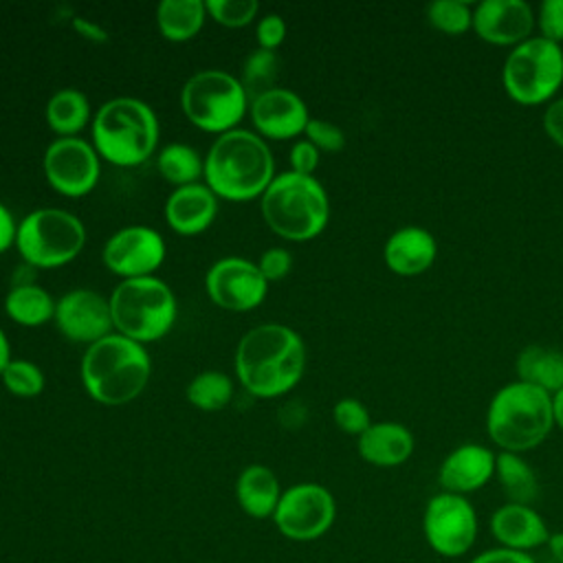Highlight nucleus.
<instances>
[{"mask_svg": "<svg viewBox=\"0 0 563 563\" xmlns=\"http://www.w3.org/2000/svg\"><path fill=\"white\" fill-rule=\"evenodd\" d=\"M35 275H37V268H35V266H31V264H26V262L18 264L15 271H13V275H11V288L35 284Z\"/></svg>", "mask_w": 563, "mask_h": 563, "instance_id": "49530a36", "label": "nucleus"}, {"mask_svg": "<svg viewBox=\"0 0 563 563\" xmlns=\"http://www.w3.org/2000/svg\"><path fill=\"white\" fill-rule=\"evenodd\" d=\"M277 77H279V57L275 51L266 48H255L249 53L242 66V86L249 95V101L255 97L277 88Z\"/></svg>", "mask_w": 563, "mask_h": 563, "instance_id": "2f4dec72", "label": "nucleus"}, {"mask_svg": "<svg viewBox=\"0 0 563 563\" xmlns=\"http://www.w3.org/2000/svg\"><path fill=\"white\" fill-rule=\"evenodd\" d=\"M497 453L477 442H464L449 451L438 468V484L444 493L471 495L495 477Z\"/></svg>", "mask_w": 563, "mask_h": 563, "instance_id": "a211bd4d", "label": "nucleus"}, {"mask_svg": "<svg viewBox=\"0 0 563 563\" xmlns=\"http://www.w3.org/2000/svg\"><path fill=\"white\" fill-rule=\"evenodd\" d=\"M152 372L145 347L123 334H108L88 345L81 358V383L101 405H125L136 398Z\"/></svg>", "mask_w": 563, "mask_h": 563, "instance_id": "20e7f679", "label": "nucleus"}, {"mask_svg": "<svg viewBox=\"0 0 563 563\" xmlns=\"http://www.w3.org/2000/svg\"><path fill=\"white\" fill-rule=\"evenodd\" d=\"M187 400L202 411H218L233 398V380L224 372L207 369L191 378L187 385Z\"/></svg>", "mask_w": 563, "mask_h": 563, "instance_id": "7c9ffc66", "label": "nucleus"}, {"mask_svg": "<svg viewBox=\"0 0 563 563\" xmlns=\"http://www.w3.org/2000/svg\"><path fill=\"white\" fill-rule=\"evenodd\" d=\"M495 479L510 504L532 506L539 497V477L519 453L499 451L495 462Z\"/></svg>", "mask_w": 563, "mask_h": 563, "instance_id": "a878e982", "label": "nucleus"}, {"mask_svg": "<svg viewBox=\"0 0 563 563\" xmlns=\"http://www.w3.org/2000/svg\"><path fill=\"white\" fill-rule=\"evenodd\" d=\"M46 121L59 136H75L90 121V103L77 88L57 90L46 103Z\"/></svg>", "mask_w": 563, "mask_h": 563, "instance_id": "c85d7f7f", "label": "nucleus"}, {"mask_svg": "<svg viewBox=\"0 0 563 563\" xmlns=\"http://www.w3.org/2000/svg\"><path fill=\"white\" fill-rule=\"evenodd\" d=\"M282 497L277 475L264 464H249L235 479V499L244 515L253 519L273 517Z\"/></svg>", "mask_w": 563, "mask_h": 563, "instance_id": "b1692460", "label": "nucleus"}, {"mask_svg": "<svg viewBox=\"0 0 563 563\" xmlns=\"http://www.w3.org/2000/svg\"><path fill=\"white\" fill-rule=\"evenodd\" d=\"M468 563H537L532 554L526 552H515V550H506V548H488L479 554H475Z\"/></svg>", "mask_w": 563, "mask_h": 563, "instance_id": "37998d69", "label": "nucleus"}, {"mask_svg": "<svg viewBox=\"0 0 563 563\" xmlns=\"http://www.w3.org/2000/svg\"><path fill=\"white\" fill-rule=\"evenodd\" d=\"M537 31L539 37L563 44V0H543L537 11Z\"/></svg>", "mask_w": 563, "mask_h": 563, "instance_id": "4c0bfd02", "label": "nucleus"}, {"mask_svg": "<svg viewBox=\"0 0 563 563\" xmlns=\"http://www.w3.org/2000/svg\"><path fill=\"white\" fill-rule=\"evenodd\" d=\"M255 35H257V44L260 48L266 51H275L284 37H286V22L279 13H268L264 15L257 26H255Z\"/></svg>", "mask_w": 563, "mask_h": 563, "instance_id": "ea45409f", "label": "nucleus"}, {"mask_svg": "<svg viewBox=\"0 0 563 563\" xmlns=\"http://www.w3.org/2000/svg\"><path fill=\"white\" fill-rule=\"evenodd\" d=\"M73 26L79 35H84L86 40H92V42H106L108 40V33L97 24V22H90L86 18H75L73 20Z\"/></svg>", "mask_w": 563, "mask_h": 563, "instance_id": "a18cd8bd", "label": "nucleus"}, {"mask_svg": "<svg viewBox=\"0 0 563 563\" xmlns=\"http://www.w3.org/2000/svg\"><path fill=\"white\" fill-rule=\"evenodd\" d=\"M262 216L286 240H312L330 220V198L314 176L284 172L262 194Z\"/></svg>", "mask_w": 563, "mask_h": 563, "instance_id": "423d86ee", "label": "nucleus"}, {"mask_svg": "<svg viewBox=\"0 0 563 563\" xmlns=\"http://www.w3.org/2000/svg\"><path fill=\"white\" fill-rule=\"evenodd\" d=\"M57 330L75 343H97L112 334L110 299L90 288H75L62 295L55 303L53 317Z\"/></svg>", "mask_w": 563, "mask_h": 563, "instance_id": "dca6fc26", "label": "nucleus"}, {"mask_svg": "<svg viewBox=\"0 0 563 563\" xmlns=\"http://www.w3.org/2000/svg\"><path fill=\"white\" fill-rule=\"evenodd\" d=\"M552 563H563V532H552L545 543Z\"/></svg>", "mask_w": 563, "mask_h": 563, "instance_id": "de8ad7c7", "label": "nucleus"}, {"mask_svg": "<svg viewBox=\"0 0 563 563\" xmlns=\"http://www.w3.org/2000/svg\"><path fill=\"white\" fill-rule=\"evenodd\" d=\"M332 418L343 433L356 438L372 424L369 411L358 398H341L332 409Z\"/></svg>", "mask_w": 563, "mask_h": 563, "instance_id": "c9c22d12", "label": "nucleus"}, {"mask_svg": "<svg viewBox=\"0 0 563 563\" xmlns=\"http://www.w3.org/2000/svg\"><path fill=\"white\" fill-rule=\"evenodd\" d=\"M86 244L84 222L57 207L31 211L15 233V246L22 262L35 268H57L79 255Z\"/></svg>", "mask_w": 563, "mask_h": 563, "instance_id": "9d476101", "label": "nucleus"}, {"mask_svg": "<svg viewBox=\"0 0 563 563\" xmlns=\"http://www.w3.org/2000/svg\"><path fill=\"white\" fill-rule=\"evenodd\" d=\"M303 369V339L288 325H255L238 343V378L242 387L257 398H275L290 391L301 380Z\"/></svg>", "mask_w": 563, "mask_h": 563, "instance_id": "f257e3e1", "label": "nucleus"}, {"mask_svg": "<svg viewBox=\"0 0 563 563\" xmlns=\"http://www.w3.org/2000/svg\"><path fill=\"white\" fill-rule=\"evenodd\" d=\"M336 519L334 495L317 482H299L282 490L273 523L282 537L299 543L321 539Z\"/></svg>", "mask_w": 563, "mask_h": 563, "instance_id": "f8f14e48", "label": "nucleus"}, {"mask_svg": "<svg viewBox=\"0 0 563 563\" xmlns=\"http://www.w3.org/2000/svg\"><path fill=\"white\" fill-rule=\"evenodd\" d=\"M108 299L114 330L141 345L165 336L176 321V297L154 275L119 282Z\"/></svg>", "mask_w": 563, "mask_h": 563, "instance_id": "0eeeda50", "label": "nucleus"}, {"mask_svg": "<svg viewBox=\"0 0 563 563\" xmlns=\"http://www.w3.org/2000/svg\"><path fill=\"white\" fill-rule=\"evenodd\" d=\"M55 299L37 284L15 286L4 297L7 314L20 325H42L55 317Z\"/></svg>", "mask_w": 563, "mask_h": 563, "instance_id": "cd10ccee", "label": "nucleus"}, {"mask_svg": "<svg viewBox=\"0 0 563 563\" xmlns=\"http://www.w3.org/2000/svg\"><path fill=\"white\" fill-rule=\"evenodd\" d=\"M488 528L499 548L526 554L543 548L552 534L545 519L534 510V506L510 501L493 510Z\"/></svg>", "mask_w": 563, "mask_h": 563, "instance_id": "aec40b11", "label": "nucleus"}, {"mask_svg": "<svg viewBox=\"0 0 563 563\" xmlns=\"http://www.w3.org/2000/svg\"><path fill=\"white\" fill-rule=\"evenodd\" d=\"M552 411H554V427L563 431V389L552 394Z\"/></svg>", "mask_w": 563, "mask_h": 563, "instance_id": "09e8293b", "label": "nucleus"}, {"mask_svg": "<svg viewBox=\"0 0 563 563\" xmlns=\"http://www.w3.org/2000/svg\"><path fill=\"white\" fill-rule=\"evenodd\" d=\"M44 174L55 191L70 198L86 196L101 174L99 154L79 136H59L44 152Z\"/></svg>", "mask_w": 563, "mask_h": 563, "instance_id": "ddd939ff", "label": "nucleus"}, {"mask_svg": "<svg viewBox=\"0 0 563 563\" xmlns=\"http://www.w3.org/2000/svg\"><path fill=\"white\" fill-rule=\"evenodd\" d=\"M205 9L207 15L224 26H244L253 22L260 4L255 0H207Z\"/></svg>", "mask_w": 563, "mask_h": 563, "instance_id": "f704fd0d", "label": "nucleus"}, {"mask_svg": "<svg viewBox=\"0 0 563 563\" xmlns=\"http://www.w3.org/2000/svg\"><path fill=\"white\" fill-rule=\"evenodd\" d=\"M257 268H260V273L264 275V279L268 284L271 282H279V279H284L290 273L292 255H290V251L279 249V246L268 249V251L262 253V257L257 262Z\"/></svg>", "mask_w": 563, "mask_h": 563, "instance_id": "58836bf2", "label": "nucleus"}, {"mask_svg": "<svg viewBox=\"0 0 563 563\" xmlns=\"http://www.w3.org/2000/svg\"><path fill=\"white\" fill-rule=\"evenodd\" d=\"M18 224L11 216V211L0 202V253H4L15 242Z\"/></svg>", "mask_w": 563, "mask_h": 563, "instance_id": "c03bdc74", "label": "nucleus"}, {"mask_svg": "<svg viewBox=\"0 0 563 563\" xmlns=\"http://www.w3.org/2000/svg\"><path fill=\"white\" fill-rule=\"evenodd\" d=\"M303 134L319 152H341L345 147V132L325 119L310 117Z\"/></svg>", "mask_w": 563, "mask_h": 563, "instance_id": "e433bc0d", "label": "nucleus"}, {"mask_svg": "<svg viewBox=\"0 0 563 563\" xmlns=\"http://www.w3.org/2000/svg\"><path fill=\"white\" fill-rule=\"evenodd\" d=\"M158 143L154 110L134 97L106 101L92 119V145L101 158L119 167L141 165Z\"/></svg>", "mask_w": 563, "mask_h": 563, "instance_id": "39448f33", "label": "nucleus"}, {"mask_svg": "<svg viewBox=\"0 0 563 563\" xmlns=\"http://www.w3.org/2000/svg\"><path fill=\"white\" fill-rule=\"evenodd\" d=\"M501 88L519 106H548L563 88V48L539 35L504 57Z\"/></svg>", "mask_w": 563, "mask_h": 563, "instance_id": "6e6552de", "label": "nucleus"}, {"mask_svg": "<svg viewBox=\"0 0 563 563\" xmlns=\"http://www.w3.org/2000/svg\"><path fill=\"white\" fill-rule=\"evenodd\" d=\"M2 383L4 387L15 394V396H22V398H31V396H37L42 394L44 389V374L42 369L31 363V361H11L4 372H2Z\"/></svg>", "mask_w": 563, "mask_h": 563, "instance_id": "72a5a7b5", "label": "nucleus"}, {"mask_svg": "<svg viewBox=\"0 0 563 563\" xmlns=\"http://www.w3.org/2000/svg\"><path fill=\"white\" fill-rule=\"evenodd\" d=\"M517 380L534 385L550 396L563 389V352L548 345H526L515 361Z\"/></svg>", "mask_w": 563, "mask_h": 563, "instance_id": "393cba45", "label": "nucleus"}, {"mask_svg": "<svg viewBox=\"0 0 563 563\" xmlns=\"http://www.w3.org/2000/svg\"><path fill=\"white\" fill-rule=\"evenodd\" d=\"M156 167L161 176L176 187L198 183L200 176H205V158L187 143L165 145L156 158Z\"/></svg>", "mask_w": 563, "mask_h": 563, "instance_id": "c756f323", "label": "nucleus"}, {"mask_svg": "<svg viewBox=\"0 0 563 563\" xmlns=\"http://www.w3.org/2000/svg\"><path fill=\"white\" fill-rule=\"evenodd\" d=\"M290 172L295 174H303V176H312V172L319 165V150L308 141H295L290 147Z\"/></svg>", "mask_w": 563, "mask_h": 563, "instance_id": "a19ab883", "label": "nucleus"}, {"mask_svg": "<svg viewBox=\"0 0 563 563\" xmlns=\"http://www.w3.org/2000/svg\"><path fill=\"white\" fill-rule=\"evenodd\" d=\"M541 123L548 139L563 150V97H556L545 106Z\"/></svg>", "mask_w": 563, "mask_h": 563, "instance_id": "79ce46f5", "label": "nucleus"}, {"mask_svg": "<svg viewBox=\"0 0 563 563\" xmlns=\"http://www.w3.org/2000/svg\"><path fill=\"white\" fill-rule=\"evenodd\" d=\"M479 532L477 510L464 495L440 490L422 512V534L427 545L444 556L457 559L473 550Z\"/></svg>", "mask_w": 563, "mask_h": 563, "instance_id": "9b49d317", "label": "nucleus"}, {"mask_svg": "<svg viewBox=\"0 0 563 563\" xmlns=\"http://www.w3.org/2000/svg\"><path fill=\"white\" fill-rule=\"evenodd\" d=\"M249 95L242 81L218 68L191 75L180 90L185 117L200 130L224 134L235 130L249 108Z\"/></svg>", "mask_w": 563, "mask_h": 563, "instance_id": "1a4fd4ad", "label": "nucleus"}, {"mask_svg": "<svg viewBox=\"0 0 563 563\" xmlns=\"http://www.w3.org/2000/svg\"><path fill=\"white\" fill-rule=\"evenodd\" d=\"M385 266L400 277H416L427 273L438 260L435 235L420 224L398 227L383 246Z\"/></svg>", "mask_w": 563, "mask_h": 563, "instance_id": "412c9836", "label": "nucleus"}, {"mask_svg": "<svg viewBox=\"0 0 563 563\" xmlns=\"http://www.w3.org/2000/svg\"><path fill=\"white\" fill-rule=\"evenodd\" d=\"M101 257L108 271L123 279L147 277L165 260V240L145 224H130L108 238Z\"/></svg>", "mask_w": 563, "mask_h": 563, "instance_id": "4468645a", "label": "nucleus"}, {"mask_svg": "<svg viewBox=\"0 0 563 563\" xmlns=\"http://www.w3.org/2000/svg\"><path fill=\"white\" fill-rule=\"evenodd\" d=\"M416 449L413 433L396 422V420H383L372 422L356 440L358 455L378 468H394L405 464Z\"/></svg>", "mask_w": 563, "mask_h": 563, "instance_id": "5701e85b", "label": "nucleus"}, {"mask_svg": "<svg viewBox=\"0 0 563 563\" xmlns=\"http://www.w3.org/2000/svg\"><path fill=\"white\" fill-rule=\"evenodd\" d=\"M207 9L202 0H163L156 7L158 31L169 42L191 40L205 24Z\"/></svg>", "mask_w": 563, "mask_h": 563, "instance_id": "bb28decb", "label": "nucleus"}, {"mask_svg": "<svg viewBox=\"0 0 563 563\" xmlns=\"http://www.w3.org/2000/svg\"><path fill=\"white\" fill-rule=\"evenodd\" d=\"M473 4L466 0H433L427 4V22L444 35H464L473 31Z\"/></svg>", "mask_w": 563, "mask_h": 563, "instance_id": "473e14b6", "label": "nucleus"}, {"mask_svg": "<svg viewBox=\"0 0 563 563\" xmlns=\"http://www.w3.org/2000/svg\"><path fill=\"white\" fill-rule=\"evenodd\" d=\"M255 130L266 139H290L306 130L310 114L303 99L288 88H273L251 103Z\"/></svg>", "mask_w": 563, "mask_h": 563, "instance_id": "6ab92c4d", "label": "nucleus"}, {"mask_svg": "<svg viewBox=\"0 0 563 563\" xmlns=\"http://www.w3.org/2000/svg\"><path fill=\"white\" fill-rule=\"evenodd\" d=\"M205 286L213 303L238 312L260 306L268 292V282L257 264L244 257H222L213 262L207 271Z\"/></svg>", "mask_w": 563, "mask_h": 563, "instance_id": "2eb2a0df", "label": "nucleus"}, {"mask_svg": "<svg viewBox=\"0 0 563 563\" xmlns=\"http://www.w3.org/2000/svg\"><path fill=\"white\" fill-rule=\"evenodd\" d=\"M275 178L266 141L249 130L220 134L205 156V185L224 200L244 202L262 196Z\"/></svg>", "mask_w": 563, "mask_h": 563, "instance_id": "f03ea898", "label": "nucleus"}, {"mask_svg": "<svg viewBox=\"0 0 563 563\" xmlns=\"http://www.w3.org/2000/svg\"><path fill=\"white\" fill-rule=\"evenodd\" d=\"M218 216V196L205 183L176 187L165 202V220L180 235H198Z\"/></svg>", "mask_w": 563, "mask_h": 563, "instance_id": "4be33fe9", "label": "nucleus"}, {"mask_svg": "<svg viewBox=\"0 0 563 563\" xmlns=\"http://www.w3.org/2000/svg\"><path fill=\"white\" fill-rule=\"evenodd\" d=\"M554 429L552 396L523 380L501 385L486 409V433L499 451L526 453Z\"/></svg>", "mask_w": 563, "mask_h": 563, "instance_id": "7ed1b4c3", "label": "nucleus"}, {"mask_svg": "<svg viewBox=\"0 0 563 563\" xmlns=\"http://www.w3.org/2000/svg\"><path fill=\"white\" fill-rule=\"evenodd\" d=\"M11 363V345H9V339H7V334L2 332V328H0V376H2V372H4V367Z\"/></svg>", "mask_w": 563, "mask_h": 563, "instance_id": "8fccbe9b", "label": "nucleus"}, {"mask_svg": "<svg viewBox=\"0 0 563 563\" xmlns=\"http://www.w3.org/2000/svg\"><path fill=\"white\" fill-rule=\"evenodd\" d=\"M534 31L537 15L526 0H482L473 9V33L486 44L515 48Z\"/></svg>", "mask_w": 563, "mask_h": 563, "instance_id": "f3484780", "label": "nucleus"}]
</instances>
